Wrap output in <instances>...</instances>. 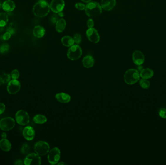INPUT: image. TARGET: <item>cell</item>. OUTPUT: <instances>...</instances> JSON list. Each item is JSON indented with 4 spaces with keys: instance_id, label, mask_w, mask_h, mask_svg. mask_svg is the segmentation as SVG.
Masks as SVG:
<instances>
[{
    "instance_id": "6da1fadb",
    "label": "cell",
    "mask_w": 166,
    "mask_h": 165,
    "mask_svg": "<svg viewBox=\"0 0 166 165\" xmlns=\"http://www.w3.org/2000/svg\"><path fill=\"white\" fill-rule=\"evenodd\" d=\"M50 6L47 1H41L36 3L33 6V12L36 17L42 18L49 14Z\"/></svg>"
},
{
    "instance_id": "7a4b0ae2",
    "label": "cell",
    "mask_w": 166,
    "mask_h": 165,
    "mask_svg": "<svg viewBox=\"0 0 166 165\" xmlns=\"http://www.w3.org/2000/svg\"><path fill=\"white\" fill-rule=\"evenodd\" d=\"M85 13L88 17L95 18L100 15L102 12V8L99 3L90 2L85 6Z\"/></svg>"
},
{
    "instance_id": "3957f363",
    "label": "cell",
    "mask_w": 166,
    "mask_h": 165,
    "mask_svg": "<svg viewBox=\"0 0 166 165\" xmlns=\"http://www.w3.org/2000/svg\"><path fill=\"white\" fill-rule=\"evenodd\" d=\"M140 77V73L137 69H130L124 74V81L127 84H134L139 81Z\"/></svg>"
},
{
    "instance_id": "277c9868",
    "label": "cell",
    "mask_w": 166,
    "mask_h": 165,
    "mask_svg": "<svg viewBox=\"0 0 166 165\" xmlns=\"http://www.w3.org/2000/svg\"><path fill=\"white\" fill-rule=\"evenodd\" d=\"M82 54V50L78 45H73L70 47L67 52V57L72 61L76 60L81 57Z\"/></svg>"
},
{
    "instance_id": "5b68a950",
    "label": "cell",
    "mask_w": 166,
    "mask_h": 165,
    "mask_svg": "<svg viewBox=\"0 0 166 165\" xmlns=\"http://www.w3.org/2000/svg\"><path fill=\"white\" fill-rule=\"evenodd\" d=\"M35 152L40 156L46 155L50 151L49 144L44 141H39L36 143L34 147Z\"/></svg>"
},
{
    "instance_id": "8992f818",
    "label": "cell",
    "mask_w": 166,
    "mask_h": 165,
    "mask_svg": "<svg viewBox=\"0 0 166 165\" xmlns=\"http://www.w3.org/2000/svg\"><path fill=\"white\" fill-rule=\"evenodd\" d=\"M15 118L17 123L21 125H27L30 122L29 115L28 113L23 110L17 111L16 114Z\"/></svg>"
},
{
    "instance_id": "52a82bcc",
    "label": "cell",
    "mask_w": 166,
    "mask_h": 165,
    "mask_svg": "<svg viewBox=\"0 0 166 165\" xmlns=\"http://www.w3.org/2000/svg\"><path fill=\"white\" fill-rule=\"evenodd\" d=\"M41 163L40 155L36 153H31L27 155L24 160V164L25 165H39Z\"/></svg>"
},
{
    "instance_id": "ba28073f",
    "label": "cell",
    "mask_w": 166,
    "mask_h": 165,
    "mask_svg": "<svg viewBox=\"0 0 166 165\" xmlns=\"http://www.w3.org/2000/svg\"><path fill=\"white\" fill-rule=\"evenodd\" d=\"M15 125V120L11 117L3 118L0 121V128L5 131H8L13 129Z\"/></svg>"
},
{
    "instance_id": "9c48e42d",
    "label": "cell",
    "mask_w": 166,
    "mask_h": 165,
    "mask_svg": "<svg viewBox=\"0 0 166 165\" xmlns=\"http://www.w3.org/2000/svg\"><path fill=\"white\" fill-rule=\"evenodd\" d=\"M60 158V151L57 147H55L49 151L48 160L51 164L55 165L58 163Z\"/></svg>"
},
{
    "instance_id": "30bf717a",
    "label": "cell",
    "mask_w": 166,
    "mask_h": 165,
    "mask_svg": "<svg viewBox=\"0 0 166 165\" xmlns=\"http://www.w3.org/2000/svg\"><path fill=\"white\" fill-rule=\"evenodd\" d=\"M21 87V83L17 79H13L9 82L7 87V92L10 94H15L19 92Z\"/></svg>"
},
{
    "instance_id": "8fae6325",
    "label": "cell",
    "mask_w": 166,
    "mask_h": 165,
    "mask_svg": "<svg viewBox=\"0 0 166 165\" xmlns=\"http://www.w3.org/2000/svg\"><path fill=\"white\" fill-rule=\"evenodd\" d=\"M50 9L55 13L63 11L65 7V2L63 0H52L51 2Z\"/></svg>"
},
{
    "instance_id": "7c38bea8",
    "label": "cell",
    "mask_w": 166,
    "mask_h": 165,
    "mask_svg": "<svg viewBox=\"0 0 166 165\" xmlns=\"http://www.w3.org/2000/svg\"><path fill=\"white\" fill-rule=\"evenodd\" d=\"M86 35L88 40L92 43L96 44L99 42L100 39L99 34L94 28H89L86 32Z\"/></svg>"
},
{
    "instance_id": "4fadbf2b",
    "label": "cell",
    "mask_w": 166,
    "mask_h": 165,
    "mask_svg": "<svg viewBox=\"0 0 166 165\" xmlns=\"http://www.w3.org/2000/svg\"><path fill=\"white\" fill-rule=\"evenodd\" d=\"M132 59L134 64L137 65H140L144 63L145 57L142 52L139 50H135L132 55Z\"/></svg>"
},
{
    "instance_id": "5bb4252c",
    "label": "cell",
    "mask_w": 166,
    "mask_h": 165,
    "mask_svg": "<svg viewBox=\"0 0 166 165\" xmlns=\"http://www.w3.org/2000/svg\"><path fill=\"white\" fill-rule=\"evenodd\" d=\"M23 136L25 140H32L34 139L35 136V131L32 127L30 126H26L23 130Z\"/></svg>"
},
{
    "instance_id": "9a60e30c",
    "label": "cell",
    "mask_w": 166,
    "mask_h": 165,
    "mask_svg": "<svg viewBox=\"0 0 166 165\" xmlns=\"http://www.w3.org/2000/svg\"><path fill=\"white\" fill-rule=\"evenodd\" d=\"M116 0H102L101 7L106 11H110L116 6Z\"/></svg>"
},
{
    "instance_id": "2e32d148",
    "label": "cell",
    "mask_w": 166,
    "mask_h": 165,
    "mask_svg": "<svg viewBox=\"0 0 166 165\" xmlns=\"http://www.w3.org/2000/svg\"><path fill=\"white\" fill-rule=\"evenodd\" d=\"M55 97L58 101L62 103H68L71 99V97L69 94L64 93H57Z\"/></svg>"
},
{
    "instance_id": "e0dca14e",
    "label": "cell",
    "mask_w": 166,
    "mask_h": 165,
    "mask_svg": "<svg viewBox=\"0 0 166 165\" xmlns=\"http://www.w3.org/2000/svg\"><path fill=\"white\" fill-rule=\"evenodd\" d=\"M15 4L11 0H6L2 4L3 10L6 12H12L15 9Z\"/></svg>"
},
{
    "instance_id": "ac0fdd59",
    "label": "cell",
    "mask_w": 166,
    "mask_h": 165,
    "mask_svg": "<svg viewBox=\"0 0 166 165\" xmlns=\"http://www.w3.org/2000/svg\"><path fill=\"white\" fill-rule=\"evenodd\" d=\"M82 64L85 68H91L94 64V59L91 56H86L83 59Z\"/></svg>"
},
{
    "instance_id": "d6986e66",
    "label": "cell",
    "mask_w": 166,
    "mask_h": 165,
    "mask_svg": "<svg viewBox=\"0 0 166 165\" xmlns=\"http://www.w3.org/2000/svg\"><path fill=\"white\" fill-rule=\"evenodd\" d=\"M11 147L10 142L7 139H2L0 140V148L4 151H9L11 150Z\"/></svg>"
},
{
    "instance_id": "ffe728a7",
    "label": "cell",
    "mask_w": 166,
    "mask_h": 165,
    "mask_svg": "<svg viewBox=\"0 0 166 165\" xmlns=\"http://www.w3.org/2000/svg\"><path fill=\"white\" fill-rule=\"evenodd\" d=\"M140 75L142 79H148L153 76L154 71L150 68H145L140 72Z\"/></svg>"
},
{
    "instance_id": "44dd1931",
    "label": "cell",
    "mask_w": 166,
    "mask_h": 165,
    "mask_svg": "<svg viewBox=\"0 0 166 165\" xmlns=\"http://www.w3.org/2000/svg\"><path fill=\"white\" fill-rule=\"evenodd\" d=\"M45 30L43 27L41 26H36L33 30V35L35 37L41 38L44 35Z\"/></svg>"
},
{
    "instance_id": "7402d4cb",
    "label": "cell",
    "mask_w": 166,
    "mask_h": 165,
    "mask_svg": "<svg viewBox=\"0 0 166 165\" xmlns=\"http://www.w3.org/2000/svg\"><path fill=\"white\" fill-rule=\"evenodd\" d=\"M61 42L62 44L65 47H70L74 45V40L73 38L71 36H65L62 38Z\"/></svg>"
},
{
    "instance_id": "603a6c76",
    "label": "cell",
    "mask_w": 166,
    "mask_h": 165,
    "mask_svg": "<svg viewBox=\"0 0 166 165\" xmlns=\"http://www.w3.org/2000/svg\"><path fill=\"white\" fill-rule=\"evenodd\" d=\"M66 26V21L64 19L61 18L58 20L56 23V30L58 33L63 32L65 29Z\"/></svg>"
},
{
    "instance_id": "cb8c5ba5",
    "label": "cell",
    "mask_w": 166,
    "mask_h": 165,
    "mask_svg": "<svg viewBox=\"0 0 166 165\" xmlns=\"http://www.w3.org/2000/svg\"><path fill=\"white\" fill-rule=\"evenodd\" d=\"M33 121L36 124H43L47 121V119L44 115L38 114L33 117Z\"/></svg>"
},
{
    "instance_id": "d4e9b609",
    "label": "cell",
    "mask_w": 166,
    "mask_h": 165,
    "mask_svg": "<svg viewBox=\"0 0 166 165\" xmlns=\"http://www.w3.org/2000/svg\"><path fill=\"white\" fill-rule=\"evenodd\" d=\"M9 21L7 14L5 13H0V27H4L6 25Z\"/></svg>"
},
{
    "instance_id": "484cf974",
    "label": "cell",
    "mask_w": 166,
    "mask_h": 165,
    "mask_svg": "<svg viewBox=\"0 0 166 165\" xmlns=\"http://www.w3.org/2000/svg\"><path fill=\"white\" fill-rule=\"evenodd\" d=\"M11 75L9 74L3 73L0 75V78L2 80L4 83H9L11 80Z\"/></svg>"
},
{
    "instance_id": "4316f807",
    "label": "cell",
    "mask_w": 166,
    "mask_h": 165,
    "mask_svg": "<svg viewBox=\"0 0 166 165\" xmlns=\"http://www.w3.org/2000/svg\"><path fill=\"white\" fill-rule=\"evenodd\" d=\"M140 85L143 89H148L150 86V82L147 79H142L140 81Z\"/></svg>"
},
{
    "instance_id": "83f0119b",
    "label": "cell",
    "mask_w": 166,
    "mask_h": 165,
    "mask_svg": "<svg viewBox=\"0 0 166 165\" xmlns=\"http://www.w3.org/2000/svg\"><path fill=\"white\" fill-rule=\"evenodd\" d=\"M10 47L8 44L4 43L0 46V53L1 54H4L9 52Z\"/></svg>"
},
{
    "instance_id": "f1b7e54d",
    "label": "cell",
    "mask_w": 166,
    "mask_h": 165,
    "mask_svg": "<svg viewBox=\"0 0 166 165\" xmlns=\"http://www.w3.org/2000/svg\"><path fill=\"white\" fill-rule=\"evenodd\" d=\"M17 31V27L15 24L13 23H11L7 28V32H9L11 33V35H14Z\"/></svg>"
},
{
    "instance_id": "f546056e",
    "label": "cell",
    "mask_w": 166,
    "mask_h": 165,
    "mask_svg": "<svg viewBox=\"0 0 166 165\" xmlns=\"http://www.w3.org/2000/svg\"><path fill=\"white\" fill-rule=\"evenodd\" d=\"M30 151V146L28 144L25 143L22 145L21 148V152L23 154H28Z\"/></svg>"
},
{
    "instance_id": "4dcf8cb0",
    "label": "cell",
    "mask_w": 166,
    "mask_h": 165,
    "mask_svg": "<svg viewBox=\"0 0 166 165\" xmlns=\"http://www.w3.org/2000/svg\"><path fill=\"white\" fill-rule=\"evenodd\" d=\"M11 76L12 79H17L20 76V73L18 70H13L11 72Z\"/></svg>"
},
{
    "instance_id": "1f68e13d",
    "label": "cell",
    "mask_w": 166,
    "mask_h": 165,
    "mask_svg": "<svg viewBox=\"0 0 166 165\" xmlns=\"http://www.w3.org/2000/svg\"><path fill=\"white\" fill-rule=\"evenodd\" d=\"M74 42H76L77 44H79L82 41V36L79 33H76L74 35L73 37Z\"/></svg>"
},
{
    "instance_id": "d6a6232c",
    "label": "cell",
    "mask_w": 166,
    "mask_h": 165,
    "mask_svg": "<svg viewBox=\"0 0 166 165\" xmlns=\"http://www.w3.org/2000/svg\"><path fill=\"white\" fill-rule=\"evenodd\" d=\"M76 8L79 10H83L85 9V4L82 3H78L76 4L75 5Z\"/></svg>"
},
{
    "instance_id": "836d02e7",
    "label": "cell",
    "mask_w": 166,
    "mask_h": 165,
    "mask_svg": "<svg viewBox=\"0 0 166 165\" xmlns=\"http://www.w3.org/2000/svg\"><path fill=\"white\" fill-rule=\"evenodd\" d=\"M159 115L161 118L166 119V109L165 108H161L159 110Z\"/></svg>"
},
{
    "instance_id": "e575fe53",
    "label": "cell",
    "mask_w": 166,
    "mask_h": 165,
    "mask_svg": "<svg viewBox=\"0 0 166 165\" xmlns=\"http://www.w3.org/2000/svg\"><path fill=\"white\" fill-rule=\"evenodd\" d=\"M58 20V15L55 14L53 15V16H52L51 18V22L53 24H55L57 22V21Z\"/></svg>"
},
{
    "instance_id": "d590c367",
    "label": "cell",
    "mask_w": 166,
    "mask_h": 165,
    "mask_svg": "<svg viewBox=\"0 0 166 165\" xmlns=\"http://www.w3.org/2000/svg\"><path fill=\"white\" fill-rule=\"evenodd\" d=\"M11 34L9 32H6L4 34L3 36V39L4 40H8L11 38Z\"/></svg>"
},
{
    "instance_id": "8d00e7d4",
    "label": "cell",
    "mask_w": 166,
    "mask_h": 165,
    "mask_svg": "<svg viewBox=\"0 0 166 165\" xmlns=\"http://www.w3.org/2000/svg\"><path fill=\"white\" fill-rule=\"evenodd\" d=\"M94 21H93L92 19H89V20L88 21H87V26H88V28H93V27L94 26Z\"/></svg>"
},
{
    "instance_id": "74e56055",
    "label": "cell",
    "mask_w": 166,
    "mask_h": 165,
    "mask_svg": "<svg viewBox=\"0 0 166 165\" xmlns=\"http://www.w3.org/2000/svg\"><path fill=\"white\" fill-rule=\"evenodd\" d=\"M6 109V106L4 103H0V114L4 113Z\"/></svg>"
},
{
    "instance_id": "f35d334b",
    "label": "cell",
    "mask_w": 166,
    "mask_h": 165,
    "mask_svg": "<svg viewBox=\"0 0 166 165\" xmlns=\"http://www.w3.org/2000/svg\"><path fill=\"white\" fill-rule=\"evenodd\" d=\"M15 165H22L24 164V163H23V161L21 160H18L17 161H16L14 163Z\"/></svg>"
},
{
    "instance_id": "ab89813d",
    "label": "cell",
    "mask_w": 166,
    "mask_h": 165,
    "mask_svg": "<svg viewBox=\"0 0 166 165\" xmlns=\"http://www.w3.org/2000/svg\"><path fill=\"white\" fill-rule=\"evenodd\" d=\"M143 67L142 65H138V67H137V70L138 71V72H140L143 69Z\"/></svg>"
},
{
    "instance_id": "60d3db41",
    "label": "cell",
    "mask_w": 166,
    "mask_h": 165,
    "mask_svg": "<svg viewBox=\"0 0 166 165\" xmlns=\"http://www.w3.org/2000/svg\"><path fill=\"white\" fill-rule=\"evenodd\" d=\"M1 137L3 139H6V137H7V135L6 133H4V132H3L2 134H1Z\"/></svg>"
},
{
    "instance_id": "b9f144b4",
    "label": "cell",
    "mask_w": 166,
    "mask_h": 165,
    "mask_svg": "<svg viewBox=\"0 0 166 165\" xmlns=\"http://www.w3.org/2000/svg\"><path fill=\"white\" fill-rule=\"evenodd\" d=\"M58 15L59 17H64V14L63 13L62 11H61V12H60L58 13Z\"/></svg>"
},
{
    "instance_id": "7bdbcfd3",
    "label": "cell",
    "mask_w": 166,
    "mask_h": 165,
    "mask_svg": "<svg viewBox=\"0 0 166 165\" xmlns=\"http://www.w3.org/2000/svg\"><path fill=\"white\" fill-rule=\"evenodd\" d=\"M81 1H83V2H84V3H89L91 0H81Z\"/></svg>"
},
{
    "instance_id": "ee69618b",
    "label": "cell",
    "mask_w": 166,
    "mask_h": 165,
    "mask_svg": "<svg viewBox=\"0 0 166 165\" xmlns=\"http://www.w3.org/2000/svg\"><path fill=\"white\" fill-rule=\"evenodd\" d=\"M3 84H4V82H3V81L1 79V78H0V86H1V85H3Z\"/></svg>"
},
{
    "instance_id": "f6af8a7d",
    "label": "cell",
    "mask_w": 166,
    "mask_h": 165,
    "mask_svg": "<svg viewBox=\"0 0 166 165\" xmlns=\"http://www.w3.org/2000/svg\"><path fill=\"white\" fill-rule=\"evenodd\" d=\"M58 165H66V164L64 162H60L58 163Z\"/></svg>"
},
{
    "instance_id": "bcb514c9",
    "label": "cell",
    "mask_w": 166,
    "mask_h": 165,
    "mask_svg": "<svg viewBox=\"0 0 166 165\" xmlns=\"http://www.w3.org/2000/svg\"><path fill=\"white\" fill-rule=\"evenodd\" d=\"M1 7H2V4H1V3L0 2V9H1Z\"/></svg>"
},
{
    "instance_id": "7dc6e473",
    "label": "cell",
    "mask_w": 166,
    "mask_h": 165,
    "mask_svg": "<svg viewBox=\"0 0 166 165\" xmlns=\"http://www.w3.org/2000/svg\"><path fill=\"white\" fill-rule=\"evenodd\" d=\"M39 1H43V0H39Z\"/></svg>"
}]
</instances>
